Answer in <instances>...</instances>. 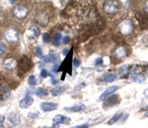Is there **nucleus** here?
<instances>
[{
    "mask_svg": "<svg viewBox=\"0 0 148 128\" xmlns=\"http://www.w3.org/2000/svg\"><path fill=\"white\" fill-rule=\"evenodd\" d=\"M36 20H37V22L39 24H40V25L46 26L47 24L49 23V16L45 13H40L39 15L37 16Z\"/></svg>",
    "mask_w": 148,
    "mask_h": 128,
    "instance_id": "16",
    "label": "nucleus"
},
{
    "mask_svg": "<svg viewBox=\"0 0 148 128\" xmlns=\"http://www.w3.org/2000/svg\"><path fill=\"white\" fill-rule=\"evenodd\" d=\"M6 52V44L4 42H0V56H2Z\"/></svg>",
    "mask_w": 148,
    "mask_h": 128,
    "instance_id": "24",
    "label": "nucleus"
},
{
    "mask_svg": "<svg viewBox=\"0 0 148 128\" xmlns=\"http://www.w3.org/2000/svg\"><path fill=\"white\" fill-rule=\"evenodd\" d=\"M8 120L13 125H18L20 123V116H19V114H17V113H10L8 115Z\"/></svg>",
    "mask_w": 148,
    "mask_h": 128,
    "instance_id": "17",
    "label": "nucleus"
},
{
    "mask_svg": "<svg viewBox=\"0 0 148 128\" xmlns=\"http://www.w3.org/2000/svg\"><path fill=\"white\" fill-rule=\"evenodd\" d=\"M121 115H123V112H121V111H120V112H118V113H116V114H114V116L108 121V124L112 125V124H114V123H116V121H119V120L121 119Z\"/></svg>",
    "mask_w": 148,
    "mask_h": 128,
    "instance_id": "22",
    "label": "nucleus"
},
{
    "mask_svg": "<svg viewBox=\"0 0 148 128\" xmlns=\"http://www.w3.org/2000/svg\"><path fill=\"white\" fill-rule=\"evenodd\" d=\"M0 128H5V127H3V125H0Z\"/></svg>",
    "mask_w": 148,
    "mask_h": 128,
    "instance_id": "41",
    "label": "nucleus"
},
{
    "mask_svg": "<svg viewBox=\"0 0 148 128\" xmlns=\"http://www.w3.org/2000/svg\"><path fill=\"white\" fill-rule=\"evenodd\" d=\"M118 89H119L118 86H112V87L107 88L106 91H105L104 93L101 95V97H100V99H106L107 97H109V96H111V95H113Z\"/></svg>",
    "mask_w": 148,
    "mask_h": 128,
    "instance_id": "13",
    "label": "nucleus"
},
{
    "mask_svg": "<svg viewBox=\"0 0 148 128\" xmlns=\"http://www.w3.org/2000/svg\"><path fill=\"white\" fill-rule=\"evenodd\" d=\"M40 128H51V127H46V126H44V127H40Z\"/></svg>",
    "mask_w": 148,
    "mask_h": 128,
    "instance_id": "42",
    "label": "nucleus"
},
{
    "mask_svg": "<svg viewBox=\"0 0 148 128\" xmlns=\"http://www.w3.org/2000/svg\"><path fill=\"white\" fill-rule=\"evenodd\" d=\"M4 122V116L3 115H0V125H2Z\"/></svg>",
    "mask_w": 148,
    "mask_h": 128,
    "instance_id": "36",
    "label": "nucleus"
},
{
    "mask_svg": "<svg viewBox=\"0 0 148 128\" xmlns=\"http://www.w3.org/2000/svg\"><path fill=\"white\" fill-rule=\"evenodd\" d=\"M36 55L38 56V57H42L44 56V54H42V47H40V46H38V47H36Z\"/></svg>",
    "mask_w": 148,
    "mask_h": 128,
    "instance_id": "26",
    "label": "nucleus"
},
{
    "mask_svg": "<svg viewBox=\"0 0 148 128\" xmlns=\"http://www.w3.org/2000/svg\"><path fill=\"white\" fill-rule=\"evenodd\" d=\"M5 39L9 42H16L19 39V35L16 30L14 29H8L5 32Z\"/></svg>",
    "mask_w": 148,
    "mask_h": 128,
    "instance_id": "7",
    "label": "nucleus"
},
{
    "mask_svg": "<svg viewBox=\"0 0 148 128\" xmlns=\"http://www.w3.org/2000/svg\"><path fill=\"white\" fill-rule=\"evenodd\" d=\"M52 121H53L54 124H61V123H65L67 121V117L64 116V115L58 114L53 117V120H52Z\"/></svg>",
    "mask_w": 148,
    "mask_h": 128,
    "instance_id": "18",
    "label": "nucleus"
},
{
    "mask_svg": "<svg viewBox=\"0 0 148 128\" xmlns=\"http://www.w3.org/2000/svg\"><path fill=\"white\" fill-rule=\"evenodd\" d=\"M60 39H61V34L60 33H57V34H56V35H54L53 41H60Z\"/></svg>",
    "mask_w": 148,
    "mask_h": 128,
    "instance_id": "31",
    "label": "nucleus"
},
{
    "mask_svg": "<svg viewBox=\"0 0 148 128\" xmlns=\"http://www.w3.org/2000/svg\"><path fill=\"white\" fill-rule=\"evenodd\" d=\"M128 69H130V66L128 65H123L120 67V76L121 78H125L127 76Z\"/></svg>",
    "mask_w": 148,
    "mask_h": 128,
    "instance_id": "21",
    "label": "nucleus"
},
{
    "mask_svg": "<svg viewBox=\"0 0 148 128\" xmlns=\"http://www.w3.org/2000/svg\"><path fill=\"white\" fill-rule=\"evenodd\" d=\"M116 77H118V76L116 74H114V73H106V74L103 75L100 79H101V81L103 82L111 83V82H114V80L116 79Z\"/></svg>",
    "mask_w": 148,
    "mask_h": 128,
    "instance_id": "14",
    "label": "nucleus"
},
{
    "mask_svg": "<svg viewBox=\"0 0 148 128\" xmlns=\"http://www.w3.org/2000/svg\"><path fill=\"white\" fill-rule=\"evenodd\" d=\"M36 95H37L38 97H40V98H45V97H47V95H49V92H47L45 88H38V89L36 90Z\"/></svg>",
    "mask_w": 148,
    "mask_h": 128,
    "instance_id": "20",
    "label": "nucleus"
},
{
    "mask_svg": "<svg viewBox=\"0 0 148 128\" xmlns=\"http://www.w3.org/2000/svg\"><path fill=\"white\" fill-rule=\"evenodd\" d=\"M40 76H42V78H46V77H47V76H49V72H47V70L42 69V72H40Z\"/></svg>",
    "mask_w": 148,
    "mask_h": 128,
    "instance_id": "30",
    "label": "nucleus"
},
{
    "mask_svg": "<svg viewBox=\"0 0 148 128\" xmlns=\"http://www.w3.org/2000/svg\"><path fill=\"white\" fill-rule=\"evenodd\" d=\"M30 32H32L31 34H32V35H31L30 39H34V37H36L37 35H40V29L38 27H36V26H34V27L30 28Z\"/></svg>",
    "mask_w": 148,
    "mask_h": 128,
    "instance_id": "23",
    "label": "nucleus"
},
{
    "mask_svg": "<svg viewBox=\"0 0 148 128\" xmlns=\"http://www.w3.org/2000/svg\"><path fill=\"white\" fill-rule=\"evenodd\" d=\"M147 72H148V71H147Z\"/></svg>",
    "mask_w": 148,
    "mask_h": 128,
    "instance_id": "43",
    "label": "nucleus"
},
{
    "mask_svg": "<svg viewBox=\"0 0 148 128\" xmlns=\"http://www.w3.org/2000/svg\"><path fill=\"white\" fill-rule=\"evenodd\" d=\"M38 115H39V113H38V112H35V113H29L28 116L30 117V118H32V119H34V118L37 117Z\"/></svg>",
    "mask_w": 148,
    "mask_h": 128,
    "instance_id": "32",
    "label": "nucleus"
},
{
    "mask_svg": "<svg viewBox=\"0 0 148 128\" xmlns=\"http://www.w3.org/2000/svg\"><path fill=\"white\" fill-rule=\"evenodd\" d=\"M11 92L8 87L6 86H0V99L1 101H6L10 98Z\"/></svg>",
    "mask_w": 148,
    "mask_h": 128,
    "instance_id": "8",
    "label": "nucleus"
},
{
    "mask_svg": "<svg viewBox=\"0 0 148 128\" xmlns=\"http://www.w3.org/2000/svg\"><path fill=\"white\" fill-rule=\"evenodd\" d=\"M88 124H82V125H78V126H75L74 128H88Z\"/></svg>",
    "mask_w": 148,
    "mask_h": 128,
    "instance_id": "34",
    "label": "nucleus"
},
{
    "mask_svg": "<svg viewBox=\"0 0 148 128\" xmlns=\"http://www.w3.org/2000/svg\"><path fill=\"white\" fill-rule=\"evenodd\" d=\"M131 80L136 83H144L145 77L140 74L139 72H134V71H132V72H131Z\"/></svg>",
    "mask_w": 148,
    "mask_h": 128,
    "instance_id": "15",
    "label": "nucleus"
},
{
    "mask_svg": "<svg viewBox=\"0 0 148 128\" xmlns=\"http://www.w3.org/2000/svg\"><path fill=\"white\" fill-rule=\"evenodd\" d=\"M144 9H145V11L148 13V0H146L145 1V4H144Z\"/></svg>",
    "mask_w": 148,
    "mask_h": 128,
    "instance_id": "35",
    "label": "nucleus"
},
{
    "mask_svg": "<svg viewBox=\"0 0 148 128\" xmlns=\"http://www.w3.org/2000/svg\"><path fill=\"white\" fill-rule=\"evenodd\" d=\"M29 84L31 85V86H35L36 84H37V80H36V77L34 75H31L30 77H29Z\"/></svg>",
    "mask_w": 148,
    "mask_h": 128,
    "instance_id": "25",
    "label": "nucleus"
},
{
    "mask_svg": "<svg viewBox=\"0 0 148 128\" xmlns=\"http://www.w3.org/2000/svg\"><path fill=\"white\" fill-rule=\"evenodd\" d=\"M53 44L56 46H59V41H53Z\"/></svg>",
    "mask_w": 148,
    "mask_h": 128,
    "instance_id": "38",
    "label": "nucleus"
},
{
    "mask_svg": "<svg viewBox=\"0 0 148 128\" xmlns=\"http://www.w3.org/2000/svg\"><path fill=\"white\" fill-rule=\"evenodd\" d=\"M2 65H3V67L5 70L11 71V70H14L16 67H17L18 63H17V61H16L15 58L8 57V58L4 59L3 62H2Z\"/></svg>",
    "mask_w": 148,
    "mask_h": 128,
    "instance_id": "6",
    "label": "nucleus"
},
{
    "mask_svg": "<svg viewBox=\"0 0 148 128\" xmlns=\"http://www.w3.org/2000/svg\"><path fill=\"white\" fill-rule=\"evenodd\" d=\"M120 101H121V98L119 95H112V96H109L105 99L104 106L105 108H110V106H116L118 103H120Z\"/></svg>",
    "mask_w": 148,
    "mask_h": 128,
    "instance_id": "4",
    "label": "nucleus"
},
{
    "mask_svg": "<svg viewBox=\"0 0 148 128\" xmlns=\"http://www.w3.org/2000/svg\"><path fill=\"white\" fill-rule=\"evenodd\" d=\"M68 51H69V49L68 48H65L64 50L62 51V53H63V55H67V53H68Z\"/></svg>",
    "mask_w": 148,
    "mask_h": 128,
    "instance_id": "37",
    "label": "nucleus"
},
{
    "mask_svg": "<svg viewBox=\"0 0 148 128\" xmlns=\"http://www.w3.org/2000/svg\"><path fill=\"white\" fill-rule=\"evenodd\" d=\"M86 108V106L83 105V103H76L72 106H69V108H65L66 111H69V112H79V111L84 110Z\"/></svg>",
    "mask_w": 148,
    "mask_h": 128,
    "instance_id": "9",
    "label": "nucleus"
},
{
    "mask_svg": "<svg viewBox=\"0 0 148 128\" xmlns=\"http://www.w3.org/2000/svg\"><path fill=\"white\" fill-rule=\"evenodd\" d=\"M33 101H34V99L31 96H26L25 98H24L22 101H20V106L22 108H27L29 106H32Z\"/></svg>",
    "mask_w": 148,
    "mask_h": 128,
    "instance_id": "12",
    "label": "nucleus"
},
{
    "mask_svg": "<svg viewBox=\"0 0 148 128\" xmlns=\"http://www.w3.org/2000/svg\"><path fill=\"white\" fill-rule=\"evenodd\" d=\"M42 41H44L45 44H49V42H51V37L47 34H45L42 35Z\"/></svg>",
    "mask_w": 148,
    "mask_h": 128,
    "instance_id": "27",
    "label": "nucleus"
},
{
    "mask_svg": "<svg viewBox=\"0 0 148 128\" xmlns=\"http://www.w3.org/2000/svg\"><path fill=\"white\" fill-rule=\"evenodd\" d=\"M120 4L116 0H106L103 4V9L108 15H114L120 10Z\"/></svg>",
    "mask_w": 148,
    "mask_h": 128,
    "instance_id": "1",
    "label": "nucleus"
},
{
    "mask_svg": "<svg viewBox=\"0 0 148 128\" xmlns=\"http://www.w3.org/2000/svg\"><path fill=\"white\" fill-rule=\"evenodd\" d=\"M9 1H10V2H11V3H14V2H15V1H16V0H9Z\"/></svg>",
    "mask_w": 148,
    "mask_h": 128,
    "instance_id": "40",
    "label": "nucleus"
},
{
    "mask_svg": "<svg viewBox=\"0 0 148 128\" xmlns=\"http://www.w3.org/2000/svg\"><path fill=\"white\" fill-rule=\"evenodd\" d=\"M114 55L116 56V58H118V59L125 58V56H126V49L125 48V47H123V46L118 47V48L114 50Z\"/></svg>",
    "mask_w": 148,
    "mask_h": 128,
    "instance_id": "11",
    "label": "nucleus"
},
{
    "mask_svg": "<svg viewBox=\"0 0 148 128\" xmlns=\"http://www.w3.org/2000/svg\"><path fill=\"white\" fill-rule=\"evenodd\" d=\"M95 65H97V66L103 65V59H102L101 57L97 58L96 60H95Z\"/></svg>",
    "mask_w": 148,
    "mask_h": 128,
    "instance_id": "29",
    "label": "nucleus"
},
{
    "mask_svg": "<svg viewBox=\"0 0 148 128\" xmlns=\"http://www.w3.org/2000/svg\"><path fill=\"white\" fill-rule=\"evenodd\" d=\"M40 108L44 111H51V110H54L56 108H57V105L53 103H49V101H45V103H42L40 105Z\"/></svg>",
    "mask_w": 148,
    "mask_h": 128,
    "instance_id": "10",
    "label": "nucleus"
},
{
    "mask_svg": "<svg viewBox=\"0 0 148 128\" xmlns=\"http://www.w3.org/2000/svg\"><path fill=\"white\" fill-rule=\"evenodd\" d=\"M17 66L19 68V72H22L25 74L26 71H28L32 67V61H31L27 56H24V57L21 58L20 62H19Z\"/></svg>",
    "mask_w": 148,
    "mask_h": 128,
    "instance_id": "3",
    "label": "nucleus"
},
{
    "mask_svg": "<svg viewBox=\"0 0 148 128\" xmlns=\"http://www.w3.org/2000/svg\"><path fill=\"white\" fill-rule=\"evenodd\" d=\"M144 116L145 117H148V110L145 111V113H144Z\"/></svg>",
    "mask_w": 148,
    "mask_h": 128,
    "instance_id": "39",
    "label": "nucleus"
},
{
    "mask_svg": "<svg viewBox=\"0 0 148 128\" xmlns=\"http://www.w3.org/2000/svg\"><path fill=\"white\" fill-rule=\"evenodd\" d=\"M66 90V88L65 87H62V86H58V87H56L53 90L51 91V95L52 96H54V97H56V96H59V95H61L63 93L64 91Z\"/></svg>",
    "mask_w": 148,
    "mask_h": 128,
    "instance_id": "19",
    "label": "nucleus"
},
{
    "mask_svg": "<svg viewBox=\"0 0 148 128\" xmlns=\"http://www.w3.org/2000/svg\"><path fill=\"white\" fill-rule=\"evenodd\" d=\"M69 41H70V39H69V37H63V44H67Z\"/></svg>",
    "mask_w": 148,
    "mask_h": 128,
    "instance_id": "33",
    "label": "nucleus"
},
{
    "mask_svg": "<svg viewBox=\"0 0 148 128\" xmlns=\"http://www.w3.org/2000/svg\"><path fill=\"white\" fill-rule=\"evenodd\" d=\"M119 31L123 35H130L133 32V24L130 20H123L119 25Z\"/></svg>",
    "mask_w": 148,
    "mask_h": 128,
    "instance_id": "2",
    "label": "nucleus"
},
{
    "mask_svg": "<svg viewBox=\"0 0 148 128\" xmlns=\"http://www.w3.org/2000/svg\"><path fill=\"white\" fill-rule=\"evenodd\" d=\"M73 65L75 66V67H78V66L81 65V61L78 58H74L73 59Z\"/></svg>",
    "mask_w": 148,
    "mask_h": 128,
    "instance_id": "28",
    "label": "nucleus"
},
{
    "mask_svg": "<svg viewBox=\"0 0 148 128\" xmlns=\"http://www.w3.org/2000/svg\"><path fill=\"white\" fill-rule=\"evenodd\" d=\"M14 16L18 19H24L26 18V16L28 15V9L27 7L23 6V5H18L14 8L13 10Z\"/></svg>",
    "mask_w": 148,
    "mask_h": 128,
    "instance_id": "5",
    "label": "nucleus"
}]
</instances>
